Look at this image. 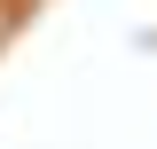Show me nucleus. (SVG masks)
<instances>
[{"instance_id": "nucleus-1", "label": "nucleus", "mask_w": 157, "mask_h": 149, "mask_svg": "<svg viewBox=\"0 0 157 149\" xmlns=\"http://www.w3.org/2000/svg\"><path fill=\"white\" fill-rule=\"evenodd\" d=\"M0 24H8V8H0Z\"/></svg>"}]
</instances>
